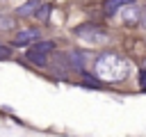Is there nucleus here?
<instances>
[{"mask_svg": "<svg viewBox=\"0 0 146 137\" xmlns=\"http://www.w3.org/2000/svg\"><path fill=\"white\" fill-rule=\"evenodd\" d=\"M121 18L125 21V23H137V21H141V11L135 7V5H125L123 9H121Z\"/></svg>", "mask_w": 146, "mask_h": 137, "instance_id": "4", "label": "nucleus"}, {"mask_svg": "<svg viewBox=\"0 0 146 137\" xmlns=\"http://www.w3.org/2000/svg\"><path fill=\"white\" fill-rule=\"evenodd\" d=\"M39 5H41V2H25V5H21V7H18V16H30V14H34V11L39 9Z\"/></svg>", "mask_w": 146, "mask_h": 137, "instance_id": "6", "label": "nucleus"}, {"mask_svg": "<svg viewBox=\"0 0 146 137\" xmlns=\"http://www.w3.org/2000/svg\"><path fill=\"white\" fill-rule=\"evenodd\" d=\"M52 48H55L52 41H39V43H34V50H39V53H43V55H50Z\"/></svg>", "mask_w": 146, "mask_h": 137, "instance_id": "9", "label": "nucleus"}, {"mask_svg": "<svg viewBox=\"0 0 146 137\" xmlns=\"http://www.w3.org/2000/svg\"><path fill=\"white\" fill-rule=\"evenodd\" d=\"M9 55H11V50H9L7 46L0 43V59H9Z\"/></svg>", "mask_w": 146, "mask_h": 137, "instance_id": "11", "label": "nucleus"}, {"mask_svg": "<svg viewBox=\"0 0 146 137\" xmlns=\"http://www.w3.org/2000/svg\"><path fill=\"white\" fill-rule=\"evenodd\" d=\"M141 25L146 27V11H141Z\"/></svg>", "mask_w": 146, "mask_h": 137, "instance_id": "13", "label": "nucleus"}, {"mask_svg": "<svg viewBox=\"0 0 146 137\" xmlns=\"http://www.w3.org/2000/svg\"><path fill=\"white\" fill-rule=\"evenodd\" d=\"M27 59L32 62V64H36V66H46L48 64V55H43V53H39V50H27Z\"/></svg>", "mask_w": 146, "mask_h": 137, "instance_id": "5", "label": "nucleus"}, {"mask_svg": "<svg viewBox=\"0 0 146 137\" xmlns=\"http://www.w3.org/2000/svg\"><path fill=\"white\" fill-rule=\"evenodd\" d=\"M123 7H125V2H121V0H112V2L105 5V14H114L116 9H123Z\"/></svg>", "mask_w": 146, "mask_h": 137, "instance_id": "10", "label": "nucleus"}, {"mask_svg": "<svg viewBox=\"0 0 146 137\" xmlns=\"http://www.w3.org/2000/svg\"><path fill=\"white\" fill-rule=\"evenodd\" d=\"M73 32H75L78 39H82L84 43H91V46H98V43H105L107 41L105 30L98 27V25H78Z\"/></svg>", "mask_w": 146, "mask_h": 137, "instance_id": "2", "label": "nucleus"}, {"mask_svg": "<svg viewBox=\"0 0 146 137\" xmlns=\"http://www.w3.org/2000/svg\"><path fill=\"white\" fill-rule=\"evenodd\" d=\"M34 16H36L39 21H48V16H50V5H48V2H41L39 9L34 11Z\"/></svg>", "mask_w": 146, "mask_h": 137, "instance_id": "8", "label": "nucleus"}, {"mask_svg": "<svg viewBox=\"0 0 146 137\" xmlns=\"http://www.w3.org/2000/svg\"><path fill=\"white\" fill-rule=\"evenodd\" d=\"M144 66H146V64H144Z\"/></svg>", "mask_w": 146, "mask_h": 137, "instance_id": "14", "label": "nucleus"}, {"mask_svg": "<svg viewBox=\"0 0 146 137\" xmlns=\"http://www.w3.org/2000/svg\"><path fill=\"white\" fill-rule=\"evenodd\" d=\"M32 41L39 43V30H36V27H27V30H21V32L16 34V43H21V46L32 43Z\"/></svg>", "mask_w": 146, "mask_h": 137, "instance_id": "3", "label": "nucleus"}, {"mask_svg": "<svg viewBox=\"0 0 146 137\" xmlns=\"http://www.w3.org/2000/svg\"><path fill=\"white\" fill-rule=\"evenodd\" d=\"M94 73L100 80L119 82V80H125L130 75V64H128V59H123L116 53H103L94 62Z\"/></svg>", "mask_w": 146, "mask_h": 137, "instance_id": "1", "label": "nucleus"}, {"mask_svg": "<svg viewBox=\"0 0 146 137\" xmlns=\"http://www.w3.org/2000/svg\"><path fill=\"white\" fill-rule=\"evenodd\" d=\"M139 80H141V87L146 89V71H141V73H139Z\"/></svg>", "mask_w": 146, "mask_h": 137, "instance_id": "12", "label": "nucleus"}, {"mask_svg": "<svg viewBox=\"0 0 146 137\" xmlns=\"http://www.w3.org/2000/svg\"><path fill=\"white\" fill-rule=\"evenodd\" d=\"M14 25H16V18L0 11V30H14Z\"/></svg>", "mask_w": 146, "mask_h": 137, "instance_id": "7", "label": "nucleus"}]
</instances>
